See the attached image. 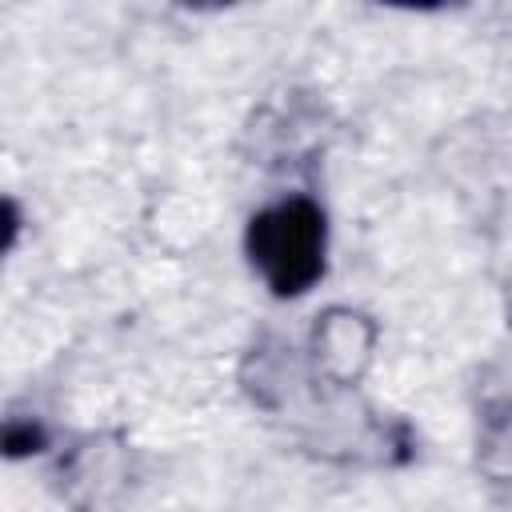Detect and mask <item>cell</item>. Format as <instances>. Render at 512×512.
<instances>
[{
    "instance_id": "cell-1",
    "label": "cell",
    "mask_w": 512,
    "mask_h": 512,
    "mask_svg": "<svg viewBox=\"0 0 512 512\" xmlns=\"http://www.w3.org/2000/svg\"><path fill=\"white\" fill-rule=\"evenodd\" d=\"M244 252L272 296L296 300L324 276L328 216L312 196H284L248 220Z\"/></svg>"
},
{
    "instance_id": "cell-2",
    "label": "cell",
    "mask_w": 512,
    "mask_h": 512,
    "mask_svg": "<svg viewBox=\"0 0 512 512\" xmlns=\"http://www.w3.org/2000/svg\"><path fill=\"white\" fill-rule=\"evenodd\" d=\"M60 496L76 512H120V504L132 492L136 464L132 448L120 432H96L84 436L64 460H60Z\"/></svg>"
},
{
    "instance_id": "cell-3",
    "label": "cell",
    "mask_w": 512,
    "mask_h": 512,
    "mask_svg": "<svg viewBox=\"0 0 512 512\" xmlns=\"http://www.w3.org/2000/svg\"><path fill=\"white\" fill-rule=\"evenodd\" d=\"M376 324L356 308H328L312 328V372L336 388H352L372 364Z\"/></svg>"
},
{
    "instance_id": "cell-4",
    "label": "cell",
    "mask_w": 512,
    "mask_h": 512,
    "mask_svg": "<svg viewBox=\"0 0 512 512\" xmlns=\"http://www.w3.org/2000/svg\"><path fill=\"white\" fill-rule=\"evenodd\" d=\"M52 436L40 416H4L0 420V456L4 460H24L48 452Z\"/></svg>"
},
{
    "instance_id": "cell-5",
    "label": "cell",
    "mask_w": 512,
    "mask_h": 512,
    "mask_svg": "<svg viewBox=\"0 0 512 512\" xmlns=\"http://www.w3.org/2000/svg\"><path fill=\"white\" fill-rule=\"evenodd\" d=\"M20 228H24V212L12 196H0V256L12 252V244L20 240Z\"/></svg>"
}]
</instances>
